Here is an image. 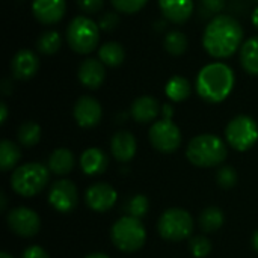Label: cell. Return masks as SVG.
<instances>
[{
    "label": "cell",
    "instance_id": "6da1fadb",
    "mask_svg": "<svg viewBox=\"0 0 258 258\" xmlns=\"http://www.w3.org/2000/svg\"><path fill=\"white\" fill-rule=\"evenodd\" d=\"M242 39V24L234 17L221 14L207 24L203 35V45L210 56L224 59L236 53Z\"/></svg>",
    "mask_w": 258,
    "mask_h": 258
},
{
    "label": "cell",
    "instance_id": "7a4b0ae2",
    "mask_svg": "<svg viewBox=\"0 0 258 258\" xmlns=\"http://www.w3.org/2000/svg\"><path fill=\"white\" fill-rule=\"evenodd\" d=\"M234 86V73L224 62H212L201 68L197 77V92L209 103L224 101Z\"/></svg>",
    "mask_w": 258,
    "mask_h": 258
},
{
    "label": "cell",
    "instance_id": "3957f363",
    "mask_svg": "<svg viewBox=\"0 0 258 258\" xmlns=\"http://www.w3.org/2000/svg\"><path fill=\"white\" fill-rule=\"evenodd\" d=\"M225 142L215 135H200L189 142L186 156L190 163L200 168H212L221 165L227 159Z\"/></svg>",
    "mask_w": 258,
    "mask_h": 258
},
{
    "label": "cell",
    "instance_id": "277c9868",
    "mask_svg": "<svg viewBox=\"0 0 258 258\" xmlns=\"http://www.w3.org/2000/svg\"><path fill=\"white\" fill-rule=\"evenodd\" d=\"M48 168L42 163H26L17 168L11 177L12 189L21 197H33L48 184Z\"/></svg>",
    "mask_w": 258,
    "mask_h": 258
},
{
    "label": "cell",
    "instance_id": "5b68a950",
    "mask_svg": "<svg viewBox=\"0 0 258 258\" xmlns=\"http://www.w3.org/2000/svg\"><path fill=\"white\" fill-rule=\"evenodd\" d=\"M67 41L76 53L88 54L98 45L100 27L94 20L85 15H79L73 18L67 27Z\"/></svg>",
    "mask_w": 258,
    "mask_h": 258
},
{
    "label": "cell",
    "instance_id": "8992f818",
    "mask_svg": "<svg viewBox=\"0 0 258 258\" xmlns=\"http://www.w3.org/2000/svg\"><path fill=\"white\" fill-rule=\"evenodd\" d=\"M110 237L118 249L124 252H135L145 245L147 231L141 219L125 215L113 224Z\"/></svg>",
    "mask_w": 258,
    "mask_h": 258
},
{
    "label": "cell",
    "instance_id": "52a82bcc",
    "mask_svg": "<svg viewBox=\"0 0 258 258\" xmlns=\"http://www.w3.org/2000/svg\"><path fill=\"white\" fill-rule=\"evenodd\" d=\"M159 234L171 242H180L192 236L194 219L184 209H169L166 210L157 224Z\"/></svg>",
    "mask_w": 258,
    "mask_h": 258
},
{
    "label": "cell",
    "instance_id": "ba28073f",
    "mask_svg": "<svg viewBox=\"0 0 258 258\" xmlns=\"http://www.w3.org/2000/svg\"><path fill=\"white\" fill-rule=\"evenodd\" d=\"M225 138L234 150L246 151L257 142V122L248 115H239L228 122L225 128Z\"/></svg>",
    "mask_w": 258,
    "mask_h": 258
},
{
    "label": "cell",
    "instance_id": "9c48e42d",
    "mask_svg": "<svg viewBox=\"0 0 258 258\" xmlns=\"http://www.w3.org/2000/svg\"><path fill=\"white\" fill-rule=\"evenodd\" d=\"M150 141L153 147L162 153H174L181 145V132L172 119H160L150 128Z\"/></svg>",
    "mask_w": 258,
    "mask_h": 258
},
{
    "label": "cell",
    "instance_id": "30bf717a",
    "mask_svg": "<svg viewBox=\"0 0 258 258\" xmlns=\"http://www.w3.org/2000/svg\"><path fill=\"white\" fill-rule=\"evenodd\" d=\"M8 225L20 237H33L41 228V221L32 209L17 207L8 213Z\"/></svg>",
    "mask_w": 258,
    "mask_h": 258
},
{
    "label": "cell",
    "instance_id": "8fae6325",
    "mask_svg": "<svg viewBox=\"0 0 258 258\" xmlns=\"http://www.w3.org/2000/svg\"><path fill=\"white\" fill-rule=\"evenodd\" d=\"M77 201H79V194L73 181L59 180L50 187L48 203L54 210L60 213H68L77 206Z\"/></svg>",
    "mask_w": 258,
    "mask_h": 258
},
{
    "label": "cell",
    "instance_id": "7c38bea8",
    "mask_svg": "<svg viewBox=\"0 0 258 258\" xmlns=\"http://www.w3.org/2000/svg\"><path fill=\"white\" fill-rule=\"evenodd\" d=\"M103 116L101 104L89 95L80 97L74 104V118L80 127L91 128L95 127Z\"/></svg>",
    "mask_w": 258,
    "mask_h": 258
},
{
    "label": "cell",
    "instance_id": "4fadbf2b",
    "mask_svg": "<svg viewBox=\"0 0 258 258\" xmlns=\"http://www.w3.org/2000/svg\"><path fill=\"white\" fill-rule=\"evenodd\" d=\"M116 190L107 183H95L86 190V204L94 212H107L116 203Z\"/></svg>",
    "mask_w": 258,
    "mask_h": 258
},
{
    "label": "cell",
    "instance_id": "5bb4252c",
    "mask_svg": "<svg viewBox=\"0 0 258 258\" xmlns=\"http://www.w3.org/2000/svg\"><path fill=\"white\" fill-rule=\"evenodd\" d=\"M65 0H33L32 12L42 24H56L65 15Z\"/></svg>",
    "mask_w": 258,
    "mask_h": 258
},
{
    "label": "cell",
    "instance_id": "9a60e30c",
    "mask_svg": "<svg viewBox=\"0 0 258 258\" xmlns=\"http://www.w3.org/2000/svg\"><path fill=\"white\" fill-rule=\"evenodd\" d=\"M77 76L83 86L89 89H97L101 86V83L106 79L104 63L97 57H88L80 63Z\"/></svg>",
    "mask_w": 258,
    "mask_h": 258
},
{
    "label": "cell",
    "instance_id": "2e32d148",
    "mask_svg": "<svg viewBox=\"0 0 258 258\" xmlns=\"http://www.w3.org/2000/svg\"><path fill=\"white\" fill-rule=\"evenodd\" d=\"M39 68V59L38 56L27 48L20 50L11 62V71L15 79L18 80H29L32 79Z\"/></svg>",
    "mask_w": 258,
    "mask_h": 258
},
{
    "label": "cell",
    "instance_id": "e0dca14e",
    "mask_svg": "<svg viewBox=\"0 0 258 258\" xmlns=\"http://www.w3.org/2000/svg\"><path fill=\"white\" fill-rule=\"evenodd\" d=\"M163 17L174 24H184L194 12L192 0H159Z\"/></svg>",
    "mask_w": 258,
    "mask_h": 258
},
{
    "label": "cell",
    "instance_id": "ac0fdd59",
    "mask_svg": "<svg viewBox=\"0 0 258 258\" xmlns=\"http://www.w3.org/2000/svg\"><path fill=\"white\" fill-rule=\"evenodd\" d=\"M110 150L118 162H130L136 154V139L130 132L121 130L113 135L110 141Z\"/></svg>",
    "mask_w": 258,
    "mask_h": 258
},
{
    "label": "cell",
    "instance_id": "d6986e66",
    "mask_svg": "<svg viewBox=\"0 0 258 258\" xmlns=\"http://www.w3.org/2000/svg\"><path fill=\"white\" fill-rule=\"evenodd\" d=\"M160 112L159 101L151 95H142L136 98L132 104V116L138 122H151L157 118Z\"/></svg>",
    "mask_w": 258,
    "mask_h": 258
},
{
    "label": "cell",
    "instance_id": "ffe728a7",
    "mask_svg": "<svg viewBox=\"0 0 258 258\" xmlns=\"http://www.w3.org/2000/svg\"><path fill=\"white\" fill-rule=\"evenodd\" d=\"M80 166L88 175L103 174L109 166V159L106 153L100 148H88L80 157Z\"/></svg>",
    "mask_w": 258,
    "mask_h": 258
},
{
    "label": "cell",
    "instance_id": "44dd1931",
    "mask_svg": "<svg viewBox=\"0 0 258 258\" xmlns=\"http://www.w3.org/2000/svg\"><path fill=\"white\" fill-rule=\"evenodd\" d=\"M74 168V154L68 148H57L50 154L48 169L56 175H68Z\"/></svg>",
    "mask_w": 258,
    "mask_h": 258
},
{
    "label": "cell",
    "instance_id": "7402d4cb",
    "mask_svg": "<svg viewBox=\"0 0 258 258\" xmlns=\"http://www.w3.org/2000/svg\"><path fill=\"white\" fill-rule=\"evenodd\" d=\"M240 63L248 74L258 76V36L249 38L242 45Z\"/></svg>",
    "mask_w": 258,
    "mask_h": 258
},
{
    "label": "cell",
    "instance_id": "603a6c76",
    "mask_svg": "<svg viewBox=\"0 0 258 258\" xmlns=\"http://www.w3.org/2000/svg\"><path fill=\"white\" fill-rule=\"evenodd\" d=\"M125 51L119 42L110 41L98 48V59L107 67H118L124 62Z\"/></svg>",
    "mask_w": 258,
    "mask_h": 258
},
{
    "label": "cell",
    "instance_id": "cb8c5ba5",
    "mask_svg": "<svg viewBox=\"0 0 258 258\" xmlns=\"http://www.w3.org/2000/svg\"><path fill=\"white\" fill-rule=\"evenodd\" d=\"M190 92H192L190 82L181 76H174L166 85V95L169 97V100L177 101V103L189 98Z\"/></svg>",
    "mask_w": 258,
    "mask_h": 258
},
{
    "label": "cell",
    "instance_id": "d4e9b609",
    "mask_svg": "<svg viewBox=\"0 0 258 258\" xmlns=\"http://www.w3.org/2000/svg\"><path fill=\"white\" fill-rule=\"evenodd\" d=\"M224 225V213L219 207H207L200 216V227L204 233H213Z\"/></svg>",
    "mask_w": 258,
    "mask_h": 258
},
{
    "label": "cell",
    "instance_id": "484cf974",
    "mask_svg": "<svg viewBox=\"0 0 258 258\" xmlns=\"http://www.w3.org/2000/svg\"><path fill=\"white\" fill-rule=\"evenodd\" d=\"M21 157L20 148L11 141H2L0 144V169L9 171L12 169Z\"/></svg>",
    "mask_w": 258,
    "mask_h": 258
},
{
    "label": "cell",
    "instance_id": "4316f807",
    "mask_svg": "<svg viewBox=\"0 0 258 258\" xmlns=\"http://www.w3.org/2000/svg\"><path fill=\"white\" fill-rule=\"evenodd\" d=\"M62 39L56 30H47L36 39V50L42 54H54L60 48Z\"/></svg>",
    "mask_w": 258,
    "mask_h": 258
},
{
    "label": "cell",
    "instance_id": "83f0119b",
    "mask_svg": "<svg viewBox=\"0 0 258 258\" xmlns=\"http://www.w3.org/2000/svg\"><path fill=\"white\" fill-rule=\"evenodd\" d=\"M163 45H165V50L169 54H172V56H181L187 50L189 41H187V38H186L184 33H181L178 30H172V32L166 33Z\"/></svg>",
    "mask_w": 258,
    "mask_h": 258
},
{
    "label": "cell",
    "instance_id": "f1b7e54d",
    "mask_svg": "<svg viewBox=\"0 0 258 258\" xmlns=\"http://www.w3.org/2000/svg\"><path fill=\"white\" fill-rule=\"evenodd\" d=\"M17 136H18V142L23 147H33L41 139V127L36 122H32V121L24 122V124L20 125Z\"/></svg>",
    "mask_w": 258,
    "mask_h": 258
},
{
    "label": "cell",
    "instance_id": "f546056e",
    "mask_svg": "<svg viewBox=\"0 0 258 258\" xmlns=\"http://www.w3.org/2000/svg\"><path fill=\"white\" fill-rule=\"evenodd\" d=\"M148 207H150V203H148V198L145 195H135V197H132L125 203V207L124 209H125L127 216L141 219L142 216L147 215Z\"/></svg>",
    "mask_w": 258,
    "mask_h": 258
},
{
    "label": "cell",
    "instance_id": "4dcf8cb0",
    "mask_svg": "<svg viewBox=\"0 0 258 258\" xmlns=\"http://www.w3.org/2000/svg\"><path fill=\"white\" fill-rule=\"evenodd\" d=\"M216 181L222 189H231L237 184V172L231 166H224L216 174Z\"/></svg>",
    "mask_w": 258,
    "mask_h": 258
},
{
    "label": "cell",
    "instance_id": "1f68e13d",
    "mask_svg": "<svg viewBox=\"0 0 258 258\" xmlns=\"http://www.w3.org/2000/svg\"><path fill=\"white\" fill-rule=\"evenodd\" d=\"M190 252L197 258L207 257L212 251V243L206 236H195L190 240Z\"/></svg>",
    "mask_w": 258,
    "mask_h": 258
},
{
    "label": "cell",
    "instance_id": "d6a6232c",
    "mask_svg": "<svg viewBox=\"0 0 258 258\" xmlns=\"http://www.w3.org/2000/svg\"><path fill=\"white\" fill-rule=\"evenodd\" d=\"M227 0H200V11L203 17H218L224 11Z\"/></svg>",
    "mask_w": 258,
    "mask_h": 258
},
{
    "label": "cell",
    "instance_id": "836d02e7",
    "mask_svg": "<svg viewBox=\"0 0 258 258\" xmlns=\"http://www.w3.org/2000/svg\"><path fill=\"white\" fill-rule=\"evenodd\" d=\"M113 8L122 14H136L139 12L148 0H110Z\"/></svg>",
    "mask_w": 258,
    "mask_h": 258
},
{
    "label": "cell",
    "instance_id": "e575fe53",
    "mask_svg": "<svg viewBox=\"0 0 258 258\" xmlns=\"http://www.w3.org/2000/svg\"><path fill=\"white\" fill-rule=\"evenodd\" d=\"M118 23H119V18L115 12H106L101 15V18L98 21V27L104 32H110L118 26Z\"/></svg>",
    "mask_w": 258,
    "mask_h": 258
},
{
    "label": "cell",
    "instance_id": "d590c367",
    "mask_svg": "<svg viewBox=\"0 0 258 258\" xmlns=\"http://www.w3.org/2000/svg\"><path fill=\"white\" fill-rule=\"evenodd\" d=\"M77 5L85 14H97L103 9L104 0H77Z\"/></svg>",
    "mask_w": 258,
    "mask_h": 258
},
{
    "label": "cell",
    "instance_id": "8d00e7d4",
    "mask_svg": "<svg viewBox=\"0 0 258 258\" xmlns=\"http://www.w3.org/2000/svg\"><path fill=\"white\" fill-rule=\"evenodd\" d=\"M23 258H50L48 254L45 252V249H42L38 245L29 246L24 252H23Z\"/></svg>",
    "mask_w": 258,
    "mask_h": 258
},
{
    "label": "cell",
    "instance_id": "74e56055",
    "mask_svg": "<svg viewBox=\"0 0 258 258\" xmlns=\"http://www.w3.org/2000/svg\"><path fill=\"white\" fill-rule=\"evenodd\" d=\"M0 112H2V115H0V122L5 124V121H6V118H8V107H6L5 103H0Z\"/></svg>",
    "mask_w": 258,
    "mask_h": 258
},
{
    "label": "cell",
    "instance_id": "f35d334b",
    "mask_svg": "<svg viewBox=\"0 0 258 258\" xmlns=\"http://www.w3.org/2000/svg\"><path fill=\"white\" fill-rule=\"evenodd\" d=\"M163 118H166V119H171L172 118V107L169 104H165L163 106Z\"/></svg>",
    "mask_w": 258,
    "mask_h": 258
},
{
    "label": "cell",
    "instance_id": "ab89813d",
    "mask_svg": "<svg viewBox=\"0 0 258 258\" xmlns=\"http://www.w3.org/2000/svg\"><path fill=\"white\" fill-rule=\"evenodd\" d=\"M252 23H254V26L258 29V6L254 9V12H252Z\"/></svg>",
    "mask_w": 258,
    "mask_h": 258
},
{
    "label": "cell",
    "instance_id": "60d3db41",
    "mask_svg": "<svg viewBox=\"0 0 258 258\" xmlns=\"http://www.w3.org/2000/svg\"><path fill=\"white\" fill-rule=\"evenodd\" d=\"M252 246H254L255 251H258V231H255L254 236H252Z\"/></svg>",
    "mask_w": 258,
    "mask_h": 258
},
{
    "label": "cell",
    "instance_id": "b9f144b4",
    "mask_svg": "<svg viewBox=\"0 0 258 258\" xmlns=\"http://www.w3.org/2000/svg\"><path fill=\"white\" fill-rule=\"evenodd\" d=\"M86 258H109L106 254H100V252H95V254H91V255H88Z\"/></svg>",
    "mask_w": 258,
    "mask_h": 258
},
{
    "label": "cell",
    "instance_id": "7bdbcfd3",
    "mask_svg": "<svg viewBox=\"0 0 258 258\" xmlns=\"http://www.w3.org/2000/svg\"><path fill=\"white\" fill-rule=\"evenodd\" d=\"M2 210H5V207H6V198H5V195H2Z\"/></svg>",
    "mask_w": 258,
    "mask_h": 258
},
{
    "label": "cell",
    "instance_id": "ee69618b",
    "mask_svg": "<svg viewBox=\"0 0 258 258\" xmlns=\"http://www.w3.org/2000/svg\"><path fill=\"white\" fill-rule=\"evenodd\" d=\"M0 258H14V257H12V255H9L8 252H2V254H0Z\"/></svg>",
    "mask_w": 258,
    "mask_h": 258
},
{
    "label": "cell",
    "instance_id": "f6af8a7d",
    "mask_svg": "<svg viewBox=\"0 0 258 258\" xmlns=\"http://www.w3.org/2000/svg\"><path fill=\"white\" fill-rule=\"evenodd\" d=\"M255 2H258V0H255Z\"/></svg>",
    "mask_w": 258,
    "mask_h": 258
}]
</instances>
